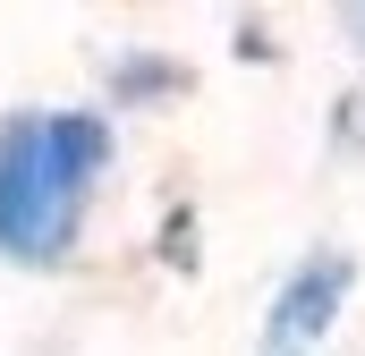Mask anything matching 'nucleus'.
I'll return each mask as SVG.
<instances>
[{
	"label": "nucleus",
	"mask_w": 365,
	"mask_h": 356,
	"mask_svg": "<svg viewBox=\"0 0 365 356\" xmlns=\"http://www.w3.org/2000/svg\"><path fill=\"white\" fill-rule=\"evenodd\" d=\"M357 17H365V9H357Z\"/></svg>",
	"instance_id": "obj_3"
},
{
	"label": "nucleus",
	"mask_w": 365,
	"mask_h": 356,
	"mask_svg": "<svg viewBox=\"0 0 365 356\" xmlns=\"http://www.w3.org/2000/svg\"><path fill=\"white\" fill-rule=\"evenodd\" d=\"M110 136L93 110H34L0 127V255L43 263L68 246Z\"/></svg>",
	"instance_id": "obj_1"
},
{
	"label": "nucleus",
	"mask_w": 365,
	"mask_h": 356,
	"mask_svg": "<svg viewBox=\"0 0 365 356\" xmlns=\"http://www.w3.org/2000/svg\"><path fill=\"white\" fill-rule=\"evenodd\" d=\"M349 280H357L349 255H306L297 280L280 288V305H272V331H280V340H314V331L331 323V305L349 297Z\"/></svg>",
	"instance_id": "obj_2"
}]
</instances>
